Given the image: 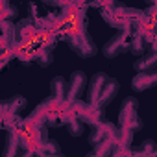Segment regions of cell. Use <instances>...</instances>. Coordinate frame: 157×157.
Here are the masks:
<instances>
[{
	"label": "cell",
	"mask_w": 157,
	"mask_h": 157,
	"mask_svg": "<svg viewBox=\"0 0 157 157\" xmlns=\"http://www.w3.org/2000/svg\"><path fill=\"white\" fill-rule=\"evenodd\" d=\"M137 109H139V102L133 96H129L122 102V107H120V113H118V129L137 131L142 126L140 120H139Z\"/></svg>",
	"instance_id": "cell-1"
},
{
	"label": "cell",
	"mask_w": 157,
	"mask_h": 157,
	"mask_svg": "<svg viewBox=\"0 0 157 157\" xmlns=\"http://www.w3.org/2000/svg\"><path fill=\"white\" fill-rule=\"evenodd\" d=\"M131 24L129 26H126V28H122L117 35H113L105 44H104V48H102V52H104V56L105 57H117V56H120V54H124V52H128L129 50V37H131Z\"/></svg>",
	"instance_id": "cell-2"
},
{
	"label": "cell",
	"mask_w": 157,
	"mask_h": 157,
	"mask_svg": "<svg viewBox=\"0 0 157 157\" xmlns=\"http://www.w3.org/2000/svg\"><path fill=\"white\" fill-rule=\"evenodd\" d=\"M68 91H67V102H80V98L83 96L85 89H87V76L82 70H76L70 74L68 78Z\"/></svg>",
	"instance_id": "cell-3"
},
{
	"label": "cell",
	"mask_w": 157,
	"mask_h": 157,
	"mask_svg": "<svg viewBox=\"0 0 157 157\" xmlns=\"http://www.w3.org/2000/svg\"><path fill=\"white\" fill-rule=\"evenodd\" d=\"M37 32H39V26L32 19H24L15 26L17 41L22 43V44H32L33 46V43H37Z\"/></svg>",
	"instance_id": "cell-4"
},
{
	"label": "cell",
	"mask_w": 157,
	"mask_h": 157,
	"mask_svg": "<svg viewBox=\"0 0 157 157\" xmlns=\"http://www.w3.org/2000/svg\"><path fill=\"white\" fill-rule=\"evenodd\" d=\"M68 44H70V48H72L78 56H82V57H93V56L96 54V44H94V41L91 39V35H89L87 32H85L83 35H80V37L70 39Z\"/></svg>",
	"instance_id": "cell-5"
},
{
	"label": "cell",
	"mask_w": 157,
	"mask_h": 157,
	"mask_svg": "<svg viewBox=\"0 0 157 157\" xmlns=\"http://www.w3.org/2000/svg\"><path fill=\"white\" fill-rule=\"evenodd\" d=\"M107 78L109 76L104 74V72H98V74H94L91 78V82H89V93H87V105L96 107L98 98H100V93H102V89H104V85L107 82Z\"/></svg>",
	"instance_id": "cell-6"
},
{
	"label": "cell",
	"mask_w": 157,
	"mask_h": 157,
	"mask_svg": "<svg viewBox=\"0 0 157 157\" xmlns=\"http://www.w3.org/2000/svg\"><path fill=\"white\" fill-rule=\"evenodd\" d=\"M117 135V126L111 124V122H100L98 126L93 128V133L89 135V142L91 146H96L98 142L105 140V139H111Z\"/></svg>",
	"instance_id": "cell-7"
},
{
	"label": "cell",
	"mask_w": 157,
	"mask_h": 157,
	"mask_svg": "<svg viewBox=\"0 0 157 157\" xmlns=\"http://www.w3.org/2000/svg\"><path fill=\"white\" fill-rule=\"evenodd\" d=\"M22 151H24V150H22V146H21L17 128L8 129V135H6V146H4L2 157H19Z\"/></svg>",
	"instance_id": "cell-8"
},
{
	"label": "cell",
	"mask_w": 157,
	"mask_h": 157,
	"mask_svg": "<svg viewBox=\"0 0 157 157\" xmlns=\"http://www.w3.org/2000/svg\"><path fill=\"white\" fill-rule=\"evenodd\" d=\"M117 94H118V82L115 80V78H107V82H105V85H104V89H102V93H100V98H98L96 107L104 111V107H105Z\"/></svg>",
	"instance_id": "cell-9"
},
{
	"label": "cell",
	"mask_w": 157,
	"mask_h": 157,
	"mask_svg": "<svg viewBox=\"0 0 157 157\" xmlns=\"http://www.w3.org/2000/svg\"><path fill=\"white\" fill-rule=\"evenodd\" d=\"M155 80H157L155 70L153 72H137L135 78L131 80V87L135 91H146V89H150L155 83Z\"/></svg>",
	"instance_id": "cell-10"
},
{
	"label": "cell",
	"mask_w": 157,
	"mask_h": 157,
	"mask_svg": "<svg viewBox=\"0 0 157 157\" xmlns=\"http://www.w3.org/2000/svg\"><path fill=\"white\" fill-rule=\"evenodd\" d=\"M50 91H52V98L56 100H61V102H67V91H68V83L65 78L61 76H56L54 80L50 82Z\"/></svg>",
	"instance_id": "cell-11"
},
{
	"label": "cell",
	"mask_w": 157,
	"mask_h": 157,
	"mask_svg": "<svg viewBox=\"0 0 157 157\" xmlns=\"http://www.w3.org/2000/svg\"><path fill=\"white\" fill-rule=\"evenodd\" d=\"M6 107H8V113H10V115L19 117L21 111L26 107V98L21 96V94H15V96H11L10 100H6Z\"/></svg>",
	"instance_id": "cell-12"
},
{
	"label": "cell",
	"mask_w": 157,
	"mask_h": 157,
	"mask_svg": "<svg viewBox=\"0 0 157 157\" xmlns=\"http://www.w3.org/2000/svg\"><path fill=\"white\" fill-rule=\"evenodd\" d=\"M155 142L151 140V139H148V140H144L137 150H131V153H133V157H155Z\"/></svg>",
	"instance_id": "cell-13"
},
{
	"label": "cell",
	"mask_w": 157,
	"mask_h": 157,
	"mask_svg": "<svg viewBox=\"0 0 157 157\" xmlns=\"http://www.w3.org/2000/svg\"><path fill=\"white\" fill-rule=\"evenodd\" d=\"M155 63H157V56L150 54L148 57L135 61V70L137 72H153L155 70Z\"/></svg>",
	"instance_id": "cell-14"
},
{
	"label": "cell",
	"mask_w": 157,
	"mask_h": 157,
	"mask_svg": "<svg viewBox=\"0 0 157 157\" xmlns=\"http://www.w3.org/2000/svg\"><path fill=\"white\" fill-rule=\"evenodd\" d=\"M17 13H19V11H17V8H15V6L6 4V2H2V0H0V22L13 19Z\"/></svg>",
	"instance_id": "cell-15"
},
{
	"label": "cell",
	"mask_w": 157,
	"mask_h": 157,
	"mask_svg": "<svg viewBox=\"0 0 157 157\" xmlns=\"http://www.w3.org/2000/svg\"><path fill=\"white\" fill-rule=\"evenodd\" d=\"M67 126H68V133L74 135V137L82 135V133H83V128H85V124H83L82 120H78V118H72Z\"/></svg>",
	"instance_id": "cell-16"
},
{
	"label": "cell",
	"mask_w": 157,
	"mask_h": 157,
	"mask_svg": "<svg viewBox=\"0 0 157 157\" xmlns=\"http://www.w3.org/2000/svg\"><path fill=\"white\" fill-rule=\"evenodd\" d=\"M19 157H35V155H33V153H30V151H22Z\"/></svg>",
	"instance_id": "cell-17"
},
{
	"label": "cell",
	"mask_w": 157,
	"mask_h": 157,
	"mask_svg": "<svg viewBox=\"0 0 157 157\" xmlns=\"http://www.w3.org/2000/svg\"><path fill=\"white\" fill-rule=\"evenodd\" d=\"M87 157H100V155H96L94 151H91V153H87Z\"/></svg>",
	"instance_id": "cell-18"
},
{
	"label": "cell",
	"mask_w": 157,
	"mask_h": 157,
	"mask_svg": "<svg viewBox=\"0 0 157 157\" xmlns=\"http://www.w3.org/2000/svg\"><path fill=\"white\" fill-rule=\"evenodd\" d=\"M126 157H133V153H131V150H129V151L126 153Z\"/></svg>",
	"instance_id": "cell-19"
},
{
	"label": "cell",
	"mask_w": 157,
	"mask_h": 157,
	"mask_svg": "<svg viewBox=\"0 0 157 157\" xmlns=\"http://www.w3.org/2000/svg\"><path fill=\"white\" fill-rule=\"evenodd\" d=\"M56 157H65V155H61V153H59V155H56Z\"/></svg>",
	"instance_id": "cell-20"
},
{
	"label": "cell",
	"mask_w": 157,
	"mask_h": 157,
	"mask_svg": "<svg viewBox=\"0 0 157 157\" xmlns=\"http://www.w3.org/2000/svg\"><path fill=\"white\" fill-rule=\"evenodd\" d=\"M35 157H43V155H35Z\"/></svg>",
	"instance_id": "cell-21"
}]
</instances>
